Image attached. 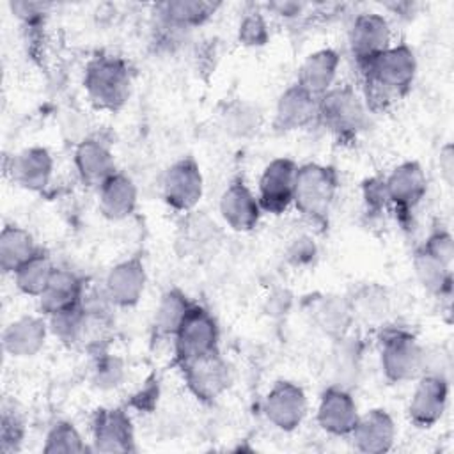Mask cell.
Segmentation results:
<instances>
[{"label": "cell", "instance_id": "6da1fadb", "mask_svg": "<svg viewBox=\"0 0 454 454\" xmlns=\"http://www.w3.org/2000/svg\"><path fill=\"white\" fill-rule=\"evenodd\" d=\"M358 71L367 108L383 110L411 89L417 76V57L406 43L390 44L372 60L360 66Z\"/></svg>", "mask_w": 454, "mask_h": 454}, {"label": "cell", "instance_id": "7a4b0ae2", "mask_svg": "<svg viewBox=\"0 0 454 454\" xmlns=\"http://www.w3.org/2000/svg\"><path fill=\"white\" fill-rule=\"evenodd\" d=\"M83 89L98 110L117 112L131 94V71L128 62L112 53L94 55L83 71Z\"/></svg>", "mask_w": 454, "mask_h": 454}, {"label": "cell", "instance_id": "3957f363", "mask_svg": "<svg viewBox=\"0 0 454 454\" xmlns=\"http://www.w3.org/2000/svg\"><path fill=\"white\" fill-rule=\"evenodd\" d=\"M337 190V170L332 165L309 161L296 168L293 204L307 222L326 227Z\"/></svg>", "mask_w": 454, "mask_h": 454}, {"label": "cell", "instance_id": "277c9868", "mask_svg": "<svg viewBox=\"0 0 454 454\" xmlns=\"http://www.w3.org/2000/svg\"><path fill=\"white\" fill-rule=\"evenodd\" d=\"M317 122L339 142H353L367 124V110L351 85L332 87L319 98Z\"/></svg>", "mask_w": 454, "mask_h": 454}, {"label": "cell", "instance_id": "5b68a950", "mask_svg": "<svg viewBox=\"0 0 454 454\" xmlns=\"http://www.w3.org/2000/svg\"><path fill=\"white\" fill-rule=\"evenodd\" d=\"M380 365L390 383L417 380L424 371V346L403 328H387L380 335Z\"/></svg>", "mask_w": 454, "mask_h": 454}, {"label": "cell", "instance_id": "8992f818", "mask_svg": "<svg viewBox=\"0 0 454 454\" xmlns=\"http://www.w3.org/2000/svg\"><path fill=\"white\" fill-rule=\"evenodd\" d=\"M172 339L177 365L220 351L218 323L206 307L197 303L190 307Z\"/></svg>", "mask_w": 454, "mask_h": 454}, {"label": "cell", "instance_id": "52a82bcc", "mask_svg": "<svg viewBox=\"0 0 454 454\" xmlns=\"http://www.w3.org/2000/svg\"><path fill=\"white\" fill-rule=\"evenodd\" d=\"M383 184L395 216H399L401 223H406L427 193V177L422 165L415 160L403 161L383 177Z\"/></svg>", "mask_w": 454, "mask_h": 454}, {"label": "cell", "instance_id": "ba28073f", "mask_svg": "<svg viewBox=\"0 0 454 454\" xmlns=\"http://www.w3.org/2000/svg\"><path fill=\"white\" fill-rule=\"evenodd\" d=\"M163 200L176 211H192L204 193V179L199 163L192 156L174 161L163 176Z\"/></svg>", "mask_w": 454, "mask_h": 454}, {"label": "cell", "instance_id": "9c48e42d", "mask_svg": "<svg viewBox=\"0 0 454 454\" xmlns=\"http://www.w3.org/2000/svg\"><path fill=\"white\" fill-rule=\"evenodd\" d=\"M184 385L202 403L218 399L231 383V369L220 351L179 365Z\"/></svg>", "mask_w": 454, "mask_h": 454}, {"label": "cell", "instance_id": "30bf717a", "mask_svg": "<svg viewBox=\"0 0 454 454\" xmlns=\"http://www.w3.org/2000/svg\"><path fill=\"white\" fill-rule=\"evenodd\" d=\"M94 452H135V429L124 408H98L92 417Z\"/></svg>", "mask_w": 454, "mask_h": 454}, {"label": "cell", "instance_id": "8fae6325", "mask_svg": "<svg viewBox=\"0 0 454 454\" xmlns=\"http://www.w3.org/2000/svg\"><path fill=\"white\" fill-rule=\"evenodd\" d=\"M298 165L291 158L271 160L259 177V206L264 213L280 215L293 204Z\"/></svg>", "mask_w": 454, "mask_h": 454}, {"label": "cell", "instance_id": "7c38bea8", "mask_svg": "<svg viewBox=\"0 0 454 454\" xmlns=\"http://www.w3.org/2000/svg\"><path fill=\"white\" fill-rule=\"evenodd\" d=\"M264 417L280 431H294L307 415L305 390L287 380L277 381L264 397Z\"/></svg>", "mask_w": 454, "mask_h": 454}, {"label": "cell", "instance_id": "4fadbf2b", "mask_svg": "<svg viewBox=\"0 0 454 454\" xmlns=\"http://www.w3.org/2000/svg\"><path fill=\"white\" fill-rule=\"evenodd\" d=\"M147 271L140 254H133L114 264L105 277V291L114 307H135L145 289Z\"/></svg>", "mask_w": 454, "mask_h": 454}, {"label": "cell", "instance_id": "5bb4252c", "mask_svg": "<svg viewBox=\"0 0 454 454\" xmlns=\"http://www.w3.org/2000/svg\"><path fill=\"white\" fill-rule=\"evenodd\" d=\"M392 44L388 20L380 12H362L349 28V50L356 66H364Z\"/></svg>", "mask_w": 454, "mask_h": 454}, {"label": "cell", "instance_id": "9a60e30c", "mask_svg": "<svg viewBox=\"0 0 454 454\" xmlns=\"http://www.w3.org/2000/svg\"><path fill=\"white\" fill-rule=\"evenodd\" d=\"M417 380L408 403V417L417 427H431L442 419L447 408L449 381L445 376L427 372Z\"/></svg>", "mask_w": 454, "mask_h": 454}, {"label": "cell", "instance_id": "2e32d148", "mask_svg": "<svg viewBox=\"0 0 454 454\" xmlns=\"http://www.w3.org/2000/svg\"><path fill=\"white\" fill-rule=\"evenodd\" d=\"M358 415L356 403L346 387L332 383L323 390L316 419L325 433L333 436H349Z\"/></svg>", "mask_w": 454, "mask_h": 454}, {"label": "cell", "instance_id": "e0dca14e", "mask_svg": "<svg viewBox=\"0 0 454 454\" xmlns=\"http://www.w3.org/2000/svg\"><path fill=\"white\" fill-rule=\"evenodd\" d=\"M218 211L223 222L236 232L252 231L261 220V206L257 195L243 179H234L222 192Z\"/></svg>", "mask_w": 454, "mask_h": 454}, {"label": "cell", "instance_id": "ac0fdd59", "mask_svg": "<svg viewBox=\"0 0 454 454\" xmlns=\"http://www.w3.org/2000/svg\"><path fill=\"white\" fill-rule=\"evenodd\" d=\"M353 447L364 454L388 452L395 440V424L390 413L383 408H372L358 415V420L349 433Z\"/></svg>", "mask_w": 454, "mask_h": 454}, {"label": "cell", "instance_id": "d6986e66", "mask_svg": "<svg viewBox=\"0 0 454 454\" xmlns=\"http://www.w3.org/2000/svg\"><path fill=\"white\" fill-rule=\"evenodd\" d=\"M74 168L87 186L99 188L115 170L114 153L110 144L101 137H85L74 149Z\"/></svg>", "mask_w": 454, "mask_h": 454}, {"label": "cell", "instance_id": "ffe728a7", "mask_svg": "<svg viewBox=\"0 0 454 454\" xmlns=\"http://www.w3.org/2000/svg\"><path fill=\"white\" fill-rule=\"evenodd\" d=\"M319 99L310 96L300 85L287 87L275 106L273 129L278 133H289L317 122Z\"/></svg>", "mask_w": 454, "mask_h": 454}, {"label": "cell", "instance_id": "44dd1931", "mask_svg": "<svg viewBox=\"0 0 454 454\" xmlns=\"http://www.w3.org/2000/svg\"><path fill=\"white\" fill-rule=\"evenodd\" d=\"M9 174L18 186L30 192H43L53 174V156L46 147H27L12 156Z\"/></svg>", "mask_w": 454, "mask_h": 454}, {"label": "cell", "instance_id": "7402d4cb", "mask_svg": "<svg viewBox=\"0 0 454 454\" xmlns=\"http://www.w3.org/2000/svg\"><path fill=\"white\" fill-rule=\"evenodd\" d=\"M48 332V321L43 317L20 316L5 326L2 333V346L11 356L28 358L44 348Z\"/></svg>", "mask_w": 454, "mask_h": 454}, {"label": "cell", "instance_id": "603a6c76", "mask_svg": "<svg viewBox=\"0 0 454 454\" xmlns=\"http://www.w3.org/2000/svg\"><path fill=\"white\" fill-rule=\"evenodd\" d=\"M340 57L332 48L317 50L305 57L298 69L296 85H300L303 90H307L314 98H321L326 94L337 78Z\"/></svg>", "mask_w": 454, "mask_h": 454}, {"label": "cell", "instance_id": "cb8c5ba5", "mask_svg": "<svg viewBox=\"0 0 454 454\" xmlns=\"http://www.w3.org/2000/svg\"><path fill=\"white\" fill-rule=\"evenodd\" d=\"M85 291V282L74 271L55 266L50 282L39 296V307L44 316L78 307Z\"/></svg>", "mask_w": 454, "mask_h": 454}, {"label": "cell", "instance_id": "d4e9b609", "mask_svg": "<svg viewBox=\"0 0 454 454\" xmlns=\"http://www.w3.org/2000/svg\"><path fill=\"white\" fill-rule=\"evenodd\" d=\"M98 190L99 211L105 218L119 222L135 213L138 202V190L129 176L115 172Z\"/></svg>", "mask_w": 454, "mask_h": 454}, {"label": "cell", "instance_id": "484cf974", "mask_svg": "<svg viewBox=\"0 0 454 454\" xmlns=\"http://www.w3.org/2000/svg\"><path fill=\"white\" fill-rule=\"evenodd\" d=\"M218 7L220 4L207 0H168L156 4L154 11L158 21L190 32L192 28L206 23Z\"/></svg>", "mask_w": 454, "mask_h": 454}, {"label": "cell", "instance_id": "4316f807", "mask_svg": "<svg viewBox=\"0 0 454 454\" xmlns=\"http://www.w3.org/2000/svg\"><path fill=\"white\" fill-rule=\"evenodd\" d=\"M312 319L317 328L333 340L348 335L351 323L355 321L349 300L339 294H326L314 301Z\"/></svg>", "mask_w": 454, "mask_h": 454}, {"label": "cell", "instance_id": "83f0119b", "mask_svg": "<svg viewBox=\"0 0 454 454\" xmlns=\"http://www.w3.org/2000/svg\"><path fill=\"white\" fill-rule=\"evenodd\" d=\"M413 271L419 284L438 298H449L452 291V271L450 266L442 262L438 257L429 254L426 248L417 247L411 257Z\"/></svg>", "mask_w": 454, "mask_h": 454}, {"label": "cell", "instance_id": "f1b7e54d", "mask_svg": "<svg viewBox=\"0 0 454 454\" xmlns=\"http://www.w3.org/2000/svg\"><path fill=\"white\" fill-rule=\"evenodd\" d=\"M41 248L32 234L20 225H4L0 232V268L4 273H14L23 262L34 257Z\"/></svg>", "mask_w": 454, "mask_h": 454}, {"label": "cell", "instance_id": "f546056e", "mask_svg": "<svg viewBox=\"0 0 454 454\" xmlns=\"http://www.w3.org/2000/svg\"><path fill=\"white\" fill-rule=\"evenodd\" d=\"M193 301L177 287L165 291L156 305L153 330L158 337H174Z\"/></svg>", "mask_w": 454, "mask_h": 454}, {"label": "cell", "instance_id": "4dcf8cb0", "mask_svg": "<svg viewBox=\"0 0 454 454\" xmlns=\"http://www.w3.org/2000/svg\"><path fill=\"white\" fill-rule=\"evenodd\" d=\"M53 270L55 264L51 257L44 250H39L34 257H30L12 273L14 284L23 294L39 298L46 289Z\"/></svg>", "mask_w": 454, "mask_h": 454}, {"label": "cell", "instance_id": "1f68e13d", "mask_svg": "<svg viewBox=\"0 0 454 454\" xmlns=\"http://www.w3.org/2000/svg\"><path fill=\"white\" fill-rule=\"evenodd\" d=\"M262 121V112L257 105L236 99L222 112V128L234 138H248L257 133Z\"/></svg>", "mask_w": 454, "mask_h": 454}, {"label": "cell", "instance_id": "d6a6232c", "mask_svg": "<svg viewBox=\"0 0 454 454\" xmlns=\"http://www.w3.org/2000/svg\"><path fill=\"white\" fill-rule=\"evenodd\" d=\"M46 319H48L50 332L62 344H67V346L82 344L87 316H85V312L80 305L73 307V309H67V310L55 312L51 316H46Z\"/></svg>", "mask_w": 454, "mask_h": 454}, {"label": "cell", "instance_id": "836d02e7", "mask_svg": "<svg viewBox=\"0 0 454 454\" xmlns=\"http://www.w3.org/2000/svg\"><path fill=\"white\" fill-rule=\"evenodd\" d=\"M348 300L355 319L376 321L388 312V296L385 289L378 286H365L358 289L356 294H353V298Z\"/></svg>", "mask_w": 454, "mask_h": 454}, {"label": "cell", "instance_id": "e575fe53", "mask_svg": "<svg viewBox=\"0 0 454 454\" xmlns=\"http://www.w3.org/2000/svg\"><path fill=\"white\" fill-rule=\"evenodd\" d=\"M85 450H87V445H85L80 431L74 427V424H71L67 420L55 422L50 427L44 445H43V452H46V454H60V452L80 454Z\"/></svg>", "mask_w": 454, "mask_h": 454}, {"label": "cell", "instance_id": "d590c367", "mask_svg": "<svg viewBox=\"0 0 454 454\" xmlns=\"http://www.w3.org/2000/svg\"><path fill=\"white\" fill-rule=\"evenodd\" d=\"M126 378L124 360L117 355L98 351L92 367V383L99 390H114L122 385Z\"/></svg>", "mask_w": 454, "mask_h": 454}, {"label": "cell", "instance_id": "8d00e7d4", "mask_svg": "<svg viewBox=\"0 0 454 454\" xmlns=\"http://www.w3.org/2000/svg\"><path fill=\"white\" fill-rule=\"evenodd\" d=\"M25 438V420L14 408V403L4 401L0 419V449L4 454L20 450Z\"/></svg>", "mask_w": 454, "mask_h": 454}, {"label": "cell", "instance_id": "74e56055", "mask_svg": "<svg viewBox=\"0 0 454 454\" xmlns=\"http://www.w3.org/2000/svg\"><path fill=\"white\" fill-rule=\"evenodd\" d=\"M238 41L247 48H261L270 41V28L261 11L245 12L238 27Z\"/></svg>", "mask_w": 454, "mask_h": 454}, {"label": "cell", "instance_id": "f35d334b", "mask_svg": "<svg viewBox=\"0 0 454 454\" xmlns=\"http://www.w3.org/2000/svg\"><path fill=\"white\" fill-rule=\"evenodd\" d=\"M422 248H426L429 254H433L434 257H438L442 262H445L447 266L452 268V259H454V239L452 234L447 229H434L426 241L420 245Z\"/></svg>", "mask_w": 454, "mask_h": 454}, {"label": "cell", "instance_id": "ab89813d", "mask_svg": "<svg viewBox=\"0 0 454 454\" xmlns=\"http://www.w3.org/2000/svg\"><path fill=\"white\" fill-rule=\"evenodd\" d=\"M316 255L317 247L310 236H298L287 247V261L298 268L314 262Z\"/></svg>", "mask_w": 454, "mask_h": 454}, {"label": "cell", "instance_id": "60d3db41", "mask_svg": "<svg viewBox=\"0 0 454 454\" xmlns=\"http://www.w3.org/2000/svg\"><path fill=\"white\" fill-rule=\"evenodd\" d=\"M362 193H364V202L369 213H380L388 204L381 177L367 179L362 186Z\"/></svg>", "mask_w": 454, "mask_h": 454}, {"label": "cell", "instance_id": "b9f144b4", "mask_svg": "<svg viewBox=\"0 0 454 454\" xmlns=\"http://www.w3.org/2000/svg\"><path fill=\"white\" fill-rule=\"evenodd\" d=\"M158 395H160V387H158V380H149L129 401V406L138 410V411H149L154 408V404L158 403Z\"/></svg>", "mask_w": 454, "mask_h": 454}, {"label": "cell", "instance_id": "7bdbcfd3", "mask_svg": "<svg viewBox=\"0 0 454 454\" xmlns=\"http://www.w3.org/2000/svg\"><path fill=\"white\" fill-rule=\"evenodd\" d=\"M440 176L445 181L447 186H452V179H454V149L452 144H445L440 149Z\"/></svg>", "mask_w": 454, "mask_h": 454}, {"label": "cell", "instance_id": "ee69618b", "mask_svg": "<svg viewBox=\"0 0 454 454\" xmlns=\"http://www.w3.org/2000/svg\"><path fill=\"white\" fill-rule=\"evenodd\" d=\"M291 307V294L286 289H278L273 294L268 296V314L271 316H280L286 314Z\"/></svg>", "mask_w": 454, "mask_h": 454}, {"label": "cell", "instance_id": "f6af8a7d", "mask_svg": "<svg viewBox=\"0 0 454 454\" xmlns=\"http://www.w3.org/2000/svg\"><path fill=\"white\" fill-rule=\"evenodd\" d=\"M266 7L282 18H296L307 5L300 2H271L266 4Z\"/></svg>", "mask_w": 454, "mask_h": 454}]
</instances>
